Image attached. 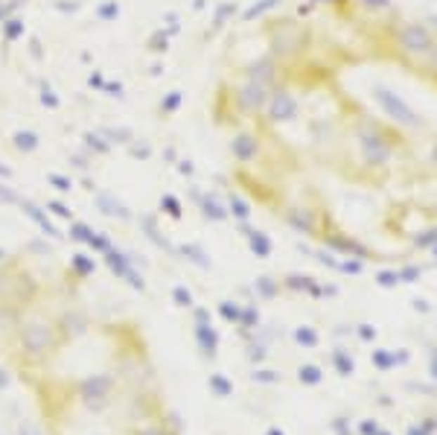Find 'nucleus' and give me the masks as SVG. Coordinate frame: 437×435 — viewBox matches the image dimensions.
Masks as SVG:
<instances>
[{"mask_svg": "<svg viewBox=\"0 0 437 435\" xmlns=\"http://www.w3.org/2000/svg\"><path fill=\"white\" fill-rule=\"evenodd\" d=\"M228 190L324 254L400 269L437 254V9L266 0L204 88Z\"/></svg>", "mask_w": 437, "mask_h": 435, "instance_id": "nucleus-1", "label": "nucleus"}, {"mask_svg": "<svg viewBox=\"0 0 437 435\" xmlns=\"http://www.w3.org/2000/svg\"><path fill=\"white\" fill-rule=\"evenodd\" d=\"M0 380L35 435H184L143 322L44 251L0 248Z\"/></svg>", "mask_w": 437, "mask_h": 435, "instance_id": "nucleus-2", "label": "nucleus"}]
</instances>
